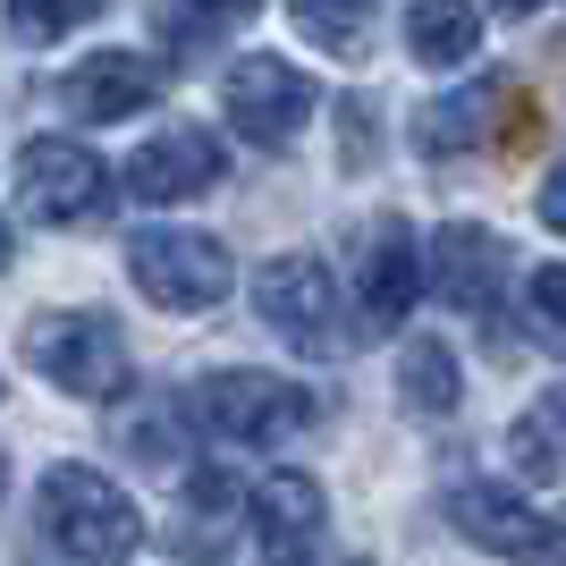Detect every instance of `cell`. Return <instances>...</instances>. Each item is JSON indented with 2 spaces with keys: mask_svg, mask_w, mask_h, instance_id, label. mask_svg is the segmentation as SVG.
<instances>
[{
  "mask_svg": "<svg viewBox=\"0 0 566 566\" xmlns=\"http://www.w3.org/2000/svg\"><path fill=\"white\" fill-rule=\"evenodd\" d=\"M43 542L76 566H127L144 549V516L94 465H51L43 473Z\"/></svg>",
  "mask_w": 566,
  "mask_h": 566,
  "instance_id": "6da1fadb",
  "label": "cell"
},
{
  "mask_svg": "<svg viewBox=\"0 0 566 566\" xmlns=\"http://www.w3.org/2000/svg\"><path fill=\"white\" fill-rule=\"evenodd\" d=\"M187 415L212 440H245V449H271V440H296V431L322 415L305 380H280V373H212L187 389Z\"/></svg>",
  "mask_w": 566,
  "mask_h": 566,
  "instance_id": "7a4b0ae2",
  "label": "cell"
},
{
  "mask_svg": "<svg viewBox=\"0 0 566 566\" xmlns=\"http://www.w3.org/2000/svg\"><path fill=\"white\" fill-rule=\"evenodd\" d=\"M127 280L161 313H212L237 287V262H229V245L203 237V229H136L127 237Z\"/></svg>",
  "mask_w": 566,
  "mask_h": 566,
  "instance_id": "3957f363",
  "label": "cell"
},
{
  "mask_svg": "<svg viewBox=\"0 0 566 566\" xmlns=\"http://www.w3.org/2000/svg\"><path fill=\"white\" fill-rule=\"evenodd\" d=\"M220 102H229V127L254 144V153H287V144L313 127V111H322L313 76L296 69V60H280V51H245V60L220 76Z\"/></svg>",
  "mask_w": 566,
  "mask_h": 566,
  "instance_id": "277c9868",
  "label": "cell"
},
{
  "mask_svg": "<svg viewBox=\"0 0 566 566\" xmlns=\"http://www.w3.org/2000/svg\"><path fill=\"white\" fill-rule=\"evenodd\" d=\"M25 364L60 380L69 398H118L127 389V338L111 313H43L25 322Z\"/></svg>",
  "mask_w": 566,
  "mask_h": 566,
  "instance_id": "5b68a950",
  "label": "cell"
},
{
  "mask_svg": "<svg viewBox=\"0 0 566 566\" xmlns=\"http://www.w3.org/2000/svg\"><path fill=\"white\" fill-rule=\"evenodd\" d=\"M254 305H262V322H271L296 355H347L355 347V331L338 322V313H347V305H338V280L313 254L262 262V271H254Z\"/></svg>",
  "mask_w": 566,
  "mask_h": 566,
  "instance_id": "8992f818",
  "label": "cell"
},
{
  "mask_svg": "<svg viewBox=\"0 0 566 566\" xmlns=\"http://www.w3.org/2000/svg\"><path fill=\"white\" fill-rule=\"evenodd\" d=\"M18 203H25V220H43V229H76V220H94L102 203H111V169L76 136H34L18 153Z\"/></svg>",
  "mask_w": 566,
  "mask_h": 566,
  "instance_id": "52a82bcc",
  "label": "cell"
},
{
  "mask_svg": "<svg viewBox=\"0 0 566 566\" xmlns=\"http://www.w3.org/2000/svg\"><path fill=\"white\" fill-rule=\"evenodd\" d=\"M449 524L465 533L473 549L516 558V566H549V549H558V524L533 516V499L507 491V482H457V491H449Z\"/></svg>",
  "mask_w": 566,
  "mask_h": 566,
  "instance_id": "ba28073f",
  "label": "cell"
},
{
  "mask_svg": "<svg viewBox=\"0 0 566 566\" xmlns=\"http://www.w3.org/2000/svg\"><path fill=\"white\" fill-rule=\"evenodd\" d=\"M220 178H229V153H220V136L195 127V118L161 127V136L127 161V195H136V203H195V195H212Z\"/></svg>",
  "mask_w": 566,
  "mask_h": 566,
  "instance_id": "9c48e42d",
  "label": "cell"
},
{
  "mask_svg": "<svg viewBox=\"0 0 566 566\" xmlns=\"http://www.w3.org/2000/svg\"><path fill=\"white\" fill-rule=\"evenodd\" d=\"M254 549L262 566H313V542H322V524H331V499H322V482L296 465L262 473L254 482Z\"/></svg>",
  "mask_w": 566,
  "mask_h": 566,
  "instance_id": "30bf717a",
  "label": "cell"
},
{
  "mask_svg": "<svg viewBox=\"0 0 566 566\" xmlns=\"http://www.w3.org/2000/svg\"><path fill=\"white\" fill-rule=\"evenodd\" d=\"M507 102H516L507 76H473L465 94L423 102V111H415V153H423V161H465L473 144H491L499 127H507Z\"/></svg>",
  "mask_w": 566,
  "mask_h": 566,
  "instance_id": "8fae6325",
  "label": "cell"
},
{
  "mask_svg": "<svg viewBox=\"0 0 566 566\" xmlns=\"http://www.w3.org/2000/svg\"><path fill=\"white\" fill-rule=\"evenodd\" d=\"M153 94H161V69H153L144 51H94V60H76L69 85H60V102H69L85 127H111V118L153 111Z\"/></svg>",
  "mask_w": 566,
  "mask_h": 566,
  "instance_id": "7c38bea8",
  "label": "cell"
},
{
  "mask_svg": "<svg viewBox=\"0 0 566 566\" xmlns=\"http://www.w3.org/2000/svg\"><path fill=\"white\" fill-rule=\"evenodd\" d=\"M431 280L457 313H499V287H507V245H499L482 220H449L431 237Z\"/></svg>",
  "mask_w": 566,
  "mask_h": 566,
  "instance_id": "4fadbf2b",
  "label": "cell"
},
{
  "mask_svg": "<svg viewBox=\"0 0 566 566\" xmlns=\"http://www.w3.org/2000/svg\"><path fill=\"white\" fill-rule=\"evenodd\" d=\"M415 296H423V245L389 212L373 229V245H364V331H398L415 313Z\"/></svg>",
  "mask_w": 566,
  "mask_h": 566,
  "instance_id": "5bb4252c",
  "label": "cell"
},
{
  "mask_svg": "<svg viewBox=\"0 0 566 566\" xmlns=\"http://www.w3.org/2000/svg\"><path fill=\"white\" fill-rule=\"evenodd\" d=\"M237 524H245V482L220 473V465L187 473V516H178L169 542L187 549L195 566H220V558H229V542H237Z\"/></svg>",
  "mask_w": 566,
  "mask_h": 566,
  "instance_id": "9a60e30c",
  "label": "cell"
},
{
  "mask_svg": "<svg viewBox=\"0 0 566 566\" xmlns=\"http://www.w3.org/2000/svg\"><path fill=\"white\" fill-rule=\"evenodd\" d=\"M398 406H406V415H423V423H449L457 406H465V364H457L449 338H406V355H398Z\"/></svg>",
  "mask_w": 566,
  "mask_h": 566,
  "instance_id": "2e32d148",
  "label": "cell"
},
{
  "mask_svg": "<svg viewBox=\"0 0 566 566\" xmlns=\"http://www.w3.org/2000/svg\"><path fill=\"white\" fill-rule=\"evenodd\" d=\"M482 43V9L473 0H406V51L423 69H457Z\"/></svg>",
  "mask_w": 566,
  "mask_h": 566,
  "instance_id": "e0dca14e",
  "label": "cell"
},
{
  "mask_svg": "<svg viewBox=\"0 0 566 566\" xmlns=\"http://www.w3.org/2000/svg\"><path fill=\"white\" fill-rule=\"evenodd\" d=\"M507 449H516V473H524V482H566V380L549 389L542 406H524V415H516Z\"/></svg>",
  "mask_w": 566,
  "mask_h": 566,
  "instance_id": "ac0fdd59",
  "label": "cell"
},
{
  "mask_svg": "<svg viewBox=\"0 0 566 566\" xmlns=\"http://www.w3.org/2000/svg\"><path fill=\"white\" fill-rule=\"evenodd\" d=\"M287 18L305 25L331 60H364L373 51V0H287Z\"/></svg>",
  "mask_w": 566,
  "mask_h": 566,
  "instance_id": "d6986e66",
  "label": "cell"
},
{
  "mask_svg": "<svg viewBox=\"0 0 566 566\" xmlns=\"http://www.w3.org/2000/svg\"><path fill=\"white\" fill-rule=\"evenodd\" d=\"M524 331L542 355H566V262H542L524 280Z\"/></svg>",
  "mask_w": 566,
  "mask_h": 566,
  "instance_id": "ffe728a7",
  "label": "cell"
},
{
  "mask_svg": "<svg viewBox=\"0 0 566 566\" xmlns=\"http://www.w3.org/2000/svg\"><path fill=\"white\" fill-rule=\"evenodd\" d=\"M373 161H380V102L373 94H347V102H338V169L364 178Z\"/></svg>",
  "mask_w": 566,
  "mask_h": 566,
  "instance_id": "44dd1931",
  "label": "cell"
},
{
  "mask_svg": "<svg viewBox=\"0 0 566 566\" xmlns=\"http://www.w3.org/2000/svg\"><path fill=\"white\" fill-rule=\"evenodd\" d=\"M85 9L94 0H9V25H18V43H60Z\"/></svg>",
  "mask_w": 566,
  "mask_h": 566,
  "instance_id": "7402d4cb",
  "label": "cell"
},
{
  "mask_svg": "<svg viewBox=\"0 0 566 566\" xmlns=\"http://www.w3.org/2000/svg\"><path fill=\"white\" fill-rule=\"evenodd\" d=\"M153 34L169 43V60H178V69H187L195 51H203V25H195V18H178V9H153Z\"/></svg>",
  "mask_w": 566,
  "mask_h": 566,
  "instance_id": "603a6c76",
  "label": "cell"
},
{
  "mask_svg": "<svg viewBox=\"0 0 566 566\" xmlns=\"http://www.w3.org/2000/svg\"><path fill=\"white\" fill-rule=\"evenodd\" d=\"M542 220H549V229L566 237V161H558V169L542 178Z\"/></svg>",
  "mask_w": 566,
  "mask_h": 566,
  "instance_id": "cb8c5ba5",
  "label": "cell"
},
{
  "mask_svg": "<svg viewBox=\"0 0 566 566\" xmlns=\"http://www.w3.org/2000/svg\"><path fill=\"white\" fill-rule=\"evenodd\" d=\"M195 9H203V18H212V25H229V18H254L262 0H195Z\"/></svg>",
  "mask_w": 566,
  "mask_h": 566,
  "instance_id": "d4e9b609",
  "label": "cell"
},
{
  "mask_svg": "<svg viewBox=\"0 0 566 566\" xmlns=\"http://www.w3.org/2000/svg\"><path fill=\"white\" fill-rule=\"evenodd\" d=\"M491 9H507V18H533V9H542V0H491Z\"/></svg>",
  "mask_w": 566,
  "mask_h": 566,
  "instance_id": "484cf974",
  "label": "cell"
},
{
  "mask_svg": "<svg viewBox=\"0 0 566 566\" xmlns=\"http://www.w3.org/2000/svg\"><path fill=\"white\" fill-rule=\"evenodd\" d=\"M549 566H566V516H558V549H549Z\"/></svg>",
  "mask_w": 566,
  "mask_h": 566,
  "instance_id": "4316f807",
  "label": "cell"
},
{
  "mask_svg": "<svg viewBox=\"0 0 566 566\" xmlns=\"http://www.w3.org/2000/svg\"><path fill=\"white\" fill-rule=\"evenodd\" d=\"M9 254H18V245H9V220H0V271H9Z\"/></svg>",
  "mask_w": 566,
  "mask_h": 566,
  "instance_id": "83f0119b",
  "label": "cell"
},
{
  "mask_svg": "<svg viewBox=\"0 0 566 566\" xmlns=\"http://www.w3.org/2000/svg\"><path fill=\"white\" fill-rule=\"evenodd\" d=\"M338 566H373V558H338Z\"/></svg>",
  "mask_w": 566,
  "mask_h": 566,
  "instance_id": "f1b7e54d",
  "label": "cell"
},
{
  "mask_svg": "<svg viewBox=\"0 0 566 566\" xmlns=\"http://www.w3.org/2000/svg\"><path fill=\"white\" fill-rule=\"evenodd\" d=\"M0 491H9V465H0Z\"/></svg>",
  "mask_w": 566,
  "mask_h": 566,
  "instance_id": "f546056e",
  "label": "cell"
}]
</instances>
